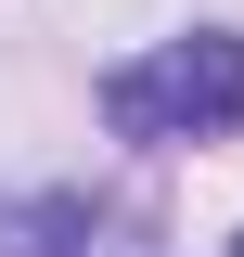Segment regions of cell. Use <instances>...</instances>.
<instances>
[{
	"mask_svg": "<svg viewBox=\"0 0 244 257\" xmlns=\"http://www.w3.org/2000/svg\"><path fill=\"white\" fill-rule=\"evenodd\" d=\"M103 128L116 142H218V128H244V39H167V52L116 64Z\"/></svg>",
	"mask_w": 244,
	"mask_h": 257,
	"instance_id": "obj_1",
	"label": "cell"
}]
</instances>
